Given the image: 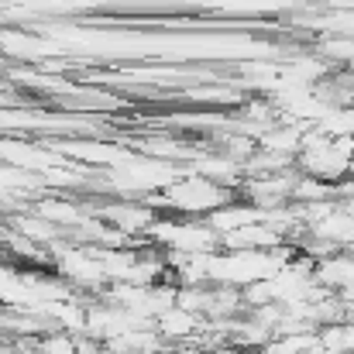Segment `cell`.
I'll list each match as a JSON object with an SVG mask.
<instances>
[{
  "label": "cell",
  "mask_w": 354,
  "mask_h": 354,
  "mask_svg": "<svg viewBox=\"0 0 354 354\" xmlns=\"http://www.w3.org/2000/svg\"><path fill=\"white\" fill-rule=\"evenodd\" d=\"M203 324H207V320H200L196 313L179 310V306H169V310H162V313L151 320V330H155L169 348H179V344H193V341L200 337Z\"/></svg>",
  "instance_id": "obj_2"
},
{
  "label": "cell",
  "mask_w": 354,
  "mask_h": 354,
  "mask_svg": "<svg viewBox=\"0 0 354 354\" xmlns=\"http://www.w3.org/2000/svg\"><path fill=\"white\" fill-rule=\"evenodd\" d=\"M93 217L104 221L107 227H114V231L124 234L127 241L151 234V227H155V221H158V214H155L151 203H145V200H127V196H118V200H111V203H100V207L93 210Z\"/></svg>",
  "instance_id": "obj_1"
},
{
  "label": "cell",
  "mask_w": 354,
  "mask_h": 354,
  "mask_svg": "<svg viewBox=\"0 0 354 354\" xmlns=\"http://www.w3.org/2000/svg\"><path fill=\"white\" fill-rule=\"evenodd\" d=\"M303 354H327V351H324L320 344H313V348H306V351H303Z\"/></svg>",
  "instance_id": "obj_4"
},
{
  "label": "cell",
  "mask_w": 354,
  "mask_h": 354,
  "mask_svg": "<svg viewBox=\"0 0 354 354\" xmlns=\"http://www.w3.org/2000/svg\"><path fill=\"white\" fill-rule=\"evenodd\" d=\"M317 344L327 354H354V324H327L317 330Z\"/></svg>",
  "instance_id": "obj_3"
},
{
  "label": "cell",
  "mask_w": 354,
  "mask_h": 354,
  "mask_svg": "<svg viewBox=\"0 0 354 354\" xmlns=\"http://www.w3.org/2000/svg\"><path fill=\"white\" fill-rule=\"evenodd\" d=\"M114 354H138V351H114Z\"/></svg>",
  "instance_id": "obj_5"
}]
</instances>
